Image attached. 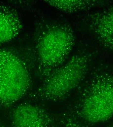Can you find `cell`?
<instances>
[{
	"mask_svg": "<svg viewBox=\"0 0 113 127\" xmlns=\"http://www.w3.org/2000/svg\"><path fill=\"white\" fill-rule=\"evenodd\" d=\"M73 117L86 123L104 122L113 116V71L98 68L80 93Z\"/></svg>",
	"mask_w": 113,
	"mask_h": 127,
	"instance_id": "1",
	"label": "cell"
},
{
	"mask_svg": "<svg viewBox=\"0 0 113 127\" xmlns=\"http://www.w3.org/2000/svg\"><path fill=\"white\" fill-rule=\"evenodd\" d=\"M75 41L73 29L65 24L50 23L42 27L35 43L37 69L41 77L45 79L66 61Z\"/></svg>",
	"mask_w": 113,
	"mask_h": 127,
	"instance_id": "2",
	"label": "cell"
},
{
	"mask_svg": "<svg viewBox=\"0 0 113 127\" xmlns=\"http://www.w3.org/2000/svg\"><path fill=\"white\" fill-rule=\"evenodd\" d=\"M92 57L88 51L74 55L44 79L31 97L50 102L65 99L86 78Z\"/></svg>",
	"mask_w": 113,
	"mask_h": 127,
	"instance_id": "3",
	"label": "cell"
},
{
	"mask_svg": "<svg viewBox=\"0 0 113 127\" xmlns=\"http://www.w3.org/2000/svg\"><path fill=\"white\" fill-rule=\"evenodd\" d=\"M31 76L25 61L15 51L0 48V106L8 108L29 90Z\"/></svg>",
	"mask_w": 113,
	"mask_h": 127,
	"instance_id": "4",
	"label": "cell"
},
{
	"mask_svg": "<svg viewBox=\"0 0 113 127\" xmlns=\"http://www.w3.org/2000/svg\"><path fill=\"white\" fill-rule=\"evenodd\" d=\"M11 127H51L53 118L45 109L29 103H22L11 112Z\"/></svg>",
	"mask_w": 113,
	"mask_h": 127,
	"instance_id": "5",
	"label": "cell"
},
{
	"mask_svg": "<svg viewBox=\"0 0 113 127\" xmlns=\"http://www.w3.org/2000/svg\"><path fill=\"white\" fill-rule=\"evenodd\" d=\"M87 21L100 44L113 54V6L89 14Z\"/></svg>",
	"mask_w": 113,
	"mask_h": 127,
	"instance_id": "6",
	"label": "cell"
},
{
	"mask_svg": "<svg viewBox=\"0 0 113 127\" xmlns=\"http://www.w3.org/2000/svg\"><path fill=\"white\" fill-rule=\"evenodd\" d=\"M22 28L21 19L15 9L0 3V44L16 38Z\"/></svg>",
	"mask_w": 113,
	"mask_h": 127,
	"instance_id": "7",
	"label": "cell"
},
{
	"mask_svg": "<svg viewBox=\"0 0 113 127\" xmlns=\"http://www.w3.org/2000/svg\"><path fill=\"white\" fill-rule=\"evenodd\" d=\"M52 7L67 13H75L91 9L99 1L92 0H45Z\"/></svg>",
	"mask_w": 113,
	"mask_h": 127,
	"instance_id": "8",
	"label": "cell"
},
{
	"mask_svg": "<svg viewBox=\"0 0 113 127\" xmlns=\"http://www.w3.org/2000/svg\"><path fill=\"white\" fill-rule=\"evenodd\" d=\"M63 124L65 127H87L72 115L65 116L64 118Z\"/></svg>",
	"mask_w": 113,
	"mask_h": 127,
	"instance_id": "9",
	"label": "cell"
},
{
	"mask_svg": "<svg viewBox=\"0 0 113 127\" xmlns=\"http://www.w3.org/2000/svg\"><path fill=\"white\" fill-rule=\"evenodd\" d=\"M0 127H2V126H1V125H0Z\"/></svg>",
	"mask_w": 113,
	"mask_h": 127,
	"instance_id": "10",
	"label": "cell"
},
{
	"mask_svg": "<svg viewBox=\"0 0 113 127\" xmlns=\"http://www.w3.org/2000/svg\"><path fill=\"white\" fill-rule=\"evenodd\" d=\"M111 127H113V126H112Z\"/></svg>",
	"mask_w": 113,
	"mask_h": 127,
	"instance_id": "11",
	"label": "cell"
}]
</instances>
